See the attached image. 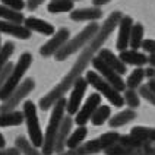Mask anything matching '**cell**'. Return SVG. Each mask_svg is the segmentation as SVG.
I'll list each match as a JSON object with an SVG mask.
<instances>
[{
  "mask_svg": "<svg viewBox=\"0 0 155 155\" xmlns=\"http://www.w3.org/2000/svg\"><path fill=\"white\" fill-rule=\"evenodd\" d=\"M124 16L120 10H114L110 16L107 18L103 22V25L100 26V31L97 32L94 38L85 45L84 51L79 54L78 60L75 61V64L72 66V69L68 72V75L61 79V82L59 85H56L51 91L47 95H44L43 98L40 100V108L47 111L50 110L54 104L57 103L60 98L64 97V94L73 88L75 82H76L79 78H82L81 75L85 72V69L88 68L89 63H92V60L95 59V53L100 51L103 44L107 41V38L114 32V29L119 26L121 18Z\"/></svg>",
  "mask_w": 155,
  "mask_h": 155,
  "instance_id": "1",
  "label": "cell"
},
{
  "mask_svg": "<svg viewBox=\"0 0 155 155\" xmlns=\"http://www.w3.org/2000/svg\"><path fill=\"white\" fill-rule=\"evenodd\" d=\"M66 104H68V100L63 97V98H60L57 103L53 105L50 121H48V126H47L45 133H44V143H43L44 155H51L54 152L56 138H57V133L60 130L61 121H63L64 114H66Z\"/></svg>",
  "mask_w": 155,
  "mask_h": 155,
  "instance_id": "2",
  "label": "cell"
},
{
  "mask_svg": "<svg viewBox=\"0 0 155 155\" xmlns=\"http://www.w3.org/2000/svg\"><path fill=\"white\" fill-rule=\"evenodd\" d=\"M98 31H100V25H98L97 22H91V24L86 25L79 34L75 35L72 40H69L68 43L64 44L60 50L54 54V56H56L54 59H56L57 61L66 60V59L70 57L73 53H76L79 48H82L84 45H86V44L89 43L95 35H97Z\"/></svg>",
  "mask_w": 155,
  "mask_h": 155,
  "instance_id": "3",
  "label": "cell"
},
{
  "mask_svg": "<svg viewBox=\"0 0 155 155\" xmlns=\"http://www.w3.org/2000/svg\"><path fill=\"white\" fill-rule=\"evenodd\" d=\"M31 64H32V56H31L29 53H24V54L19 57V60H18V63L15 64V68L12 70L9 79L6 81L5 86H3L2 91H0V100H2V101H6L9 97L13 94V91L22 84L21 81H22V78H24V75L26 73V70L29 69Z\"/></svg>",
  "mask_w": 155,
  "mask_h": 155,
  "instance_id": "4",
  "label": "cell"
},
{
  "mask_svg": "<svg viewBox=\"0 0 155 155\" xmlns=\"http://www.w3.org/2000/svg\"><path fill=\"white\" fill-rule=\"evenodd\" d=\"M85 79L88 81L89 85L98 91V94L105 97L114 107H121V105L124 104L123 95H121L110 82H107L98 72H95V70H88L86 75H85Z\"/></svg>",
  "mask_w": 155,
  "mask_h": 155,
  "instance_id": "5",
  "label": "cell"
},
{
  "mask_svg": "<svg viewBox=\"0 0 155 155\" xmlns=\"http://www.w3.org/2000/svg\"><path fill=\"white\" fill-rule=\"evenodd\" d=\"M24 116L26 121V129H28V136L31 143L37 148H43L44 143V135L40 127L38 121V114H37V107L32 101H25L24 103Z\"/></svg>",
  "mask_w": 155,
  "mask_h": 155,
  "instance_id": "6",
  "label": "cell"
},
{
  "mask_svg": "<svg viewBox=\"0 0 155 155\" xmlns=\"http://www.w3.org/2000/svg\"><path fill=\"white\" fill-rule=\"evenodd\" d=\"M34 88H35V81L32 78H28L25 81H22V84L13 91V94L10 95L6 101H3V104L0 105V113L13 111L18 105L24 101V98L26 95L34 91Z\"/></svg>",
  "mask_w": 155,
  "mask_h": 155,
  "instance_id": "7",
  "label": "cell"
},
{
  "mask_svg": "<svg viewBox=\"0 0 155 155\" xmlns=\"http://www.w3.org/2000/svg\"><path fill=\"white\" fill-rule=\"evenodd\" d=\"M92 66H94L95 72H98L101 76L107 81V82H110L119 92H123V91H126L127 89V86H126V82L121 79V75H119L116 70H113L111 68H108L105 63H104L98 56L95 57L94 60H92Z\"/></svg>",
  "mask_w": 155,
  "mask_h": 155,
  "instance_id": "8",
  "label": "cell"
},
{
  "mask_svg": "<svg viewBox=\"0 0 155 155\" xmlns=\"http://www.w3.org/2000/svg\"><path fill=\"white\" fill-rule=\"evenodd\" d=\"M88 81L85 78H79L75 85L72 88V92H70V97L68 100V104H66V113L69 116H76V113L79 111V107L82 104V100H84V95L86 92V88H88Z\"/></svg>",
  "mask_w": 155,
  "mask_h": 155,
  "instance_id": "9",
  "label": "cell"
},
{
  "mask_svg": "<svg viewBox=\"0 0 155 155\" xmlns=\"http://www.w3.org/2000/svg\"><path fill=\"white\" fill-rule=\"evenodd\" d=\"M69 37H70L69 29H68V28H60V29L53 35L48 41H47V43L44 44V45H41L40 54H41L43 57L54 56V54L59 51L64 44L69 41Z\"/></svg>",
  "mask_w": 155,
  "mask_h": 155,
  "instance_id": "10",
  "label": "cell"
},
{
  "mask_svg": "<svg viewBox=\"0 0 155 155\" xmlns=\"http://www.w3.org/2000/svg\"><path fill=\"white\" fill-rule=\"evenodd\" d=\"M101 105V95L98 92L91 94L88 97V100L85 101V104L82 105V108H79V111L75 116V123L78 126H85L88 121L91 120L92 114L97 111V108Z\"/></svg>",
  "mask_w": 155,
  "mask_h": 155,
  "instance_id": "11",
  "label": "cell"
},
{
  "mask_svg": "<svg viewBox=\"0 0 155 155\" xmlns=\"http://www.w3.org/2000/svg\"><path fill=\"white\" fill-rule=\"evenodd\" d=\"M133 19L130 16H123L119 24V37H117V43L116 47L119 51H124L127 50L130 44V34H132V28H133Z\"/></svg>",
  "mask_w": 155,
  "mask_h": 155,
  "instance_id": "12",
  "label": "cell"
},
{
  "mask_svg": "<svg viewBox=\"0 0 155 155\" xmlns=\"http://www.w3.org/2000/svg\"><path fill=\"white\" fill-rule=\"evenodd\" d=\"M0 32L12 35L19 40H28V38H31V34H32L25 25L9 22V21H0Z\"/></svg>",
  "mask_w": 155,
  "mask_h": 155,
  "instance_id": "13",
  "label": "cell"
},
{
  "mask_svg": "<svg viewBox=\"0 0 155 155\" xmlns=\"http://www.w3.org/2000/svg\"><path fill=\"white\" fill-rule=\"evenodd\" d=\"M72 126H73V120L70 116H64V119L61 121L60 130L57 133V138H56V145H54V152L61 154L64 152V148H66V142L70 136V132H72Z\"/></svg>",
  "mask_w": 155,
  "mask_h": 155,
  "instance_id": "14",
  "label": "cell"
},
{
  "mask_svg": "<svg viewBox=\"0 0 155 155\" xmlns=\"http://www.w3.org/2000/svg\"><path fill=\"white\" fill-rule=\"evenodd\" d=\"M103 18V10L100 8H84V9H76L70 12V19L75 22H86V21H98Z\"/></svg>",
  "mask_w": 155,
  "mask_h": 155,
  "instance_id": "15",
  "label": "cell"
},
{
  "mask_svg": "<svg viewBox=\"0 0 155 155\" xmlns=\"http://www.w3.org/2000/svg\"><path fill=\"white\" fill-rule=\"evenodd\" d=\"M98 57H100L108 68H111L113 70H116L119 75H124V73H126V64H124V63L120 60V57L116 56L111 50L101 48V50L98 51Z\"/></svg>",
  "mask_w": 155,
  "mask_h": 155,
  "instance_id": "16",
  "label": "cell"
},
{
  "mask_svg": "<svg viewBox=\"0 0 155 155\" xmlns=\"http://www.w3.org/2000/svg\"><path fill=\"white\" fill-rule=\"evenodd\" d=\"M24 25H25L31 32L35 31V32H40V34H43V35H54L56 34L54 26H53L51 24L43 21V19H40V18H34V16L25 18Z\"/></svg>",
  "mask_w": 155,
  "mask_h": 155,
  "instance_id": "17",
  "label": "cell"
},
{
  "mask_svg": "<svg viewBox=\"0 0 155 155\" xmlns=\"http://www.w3.org/2000/svg\"><path fill=\"white\" fill-rule=\"evenodd\" d=\"M101 151H104V149L101 147L100 139H92V140L82 143L81 147L75 148V149H69V151H64V152L57 155H95L98 152H101Z\"/></svg>",
  "mask_w": 155,
  "mask_h": 155,
  "instance_id": "18",
  "label": "cell"
},
{
  "mask_svg": "<svg viewBox=\"0 0 155 155\" xmlns=\"http://www.w3.org/2000/svg\"><path fill=\"white\" fill-rule=\"evenodd\" d=\"M120 60L124 64H132V66H136V68H142L143 64H147L149 61V57L143 53H139L138 50H124L119 54Z\"/></svg>",
  "mask_w": 155,
  "mask_h": 155,
  "instance_id": "19",
  "label": "cell"
},
{
  "mask_svg": "<svg viewBox=\"0 0 155 155\" xmlns=\"http://www.w3.org/2000/svg\"><path fill=\"white\" fill-rule=\"evenodd\" d=\"M25 120L24 111H8L0 113V127H9V126H19Z\"/></svg>",
  "mask_w": 155,
  "mask_h": 155,
  "instance_id": "20",
  "label": "cell"
},
{
  "mask_svg": "<svg viewBox=\"0 0 155 155\" xmlns=\"http://www.w3.org/2000/svg\"><path fill=\"white\" fill-rule=\"evenodd\" d=\"M130 135L142 140L143 143L152 145L155 143V127H145V126H136L130 130Z\"/></svg>",
  "mask_w": 155,
  "mask_h": 155,
  "instance_id": "21",
  "label": "cell"
},
{
  "mask_svg": "<svg viewBox=\"0 0 155 155\" xmlns=\"http://www.w3.org/2000/svg\"><path fill=\"white\" fill-rule=\"evenodd\" d=\"M135 119H136V111L132 108H127V110H123V111L114 114L108 120V124H110V127H120V126H124L126 123H130Z\"/></svg>",
  "mask_w": 155,
  "mask_h": 155,
  "instance_id": "22",
  "label": "cell"
},
{
  "mask_svg": "<svg viewBox=\"0 0 155 155\" xmlns=\"http://www.w3.org/2000/svg\"><path fill=\"white\" fill-rule=\"evenodd\" d=\"M86 135H88V129H86L85 126H78V129L70 133L69 139L66 142V148L68 149H75V148L81 147L82 142H84V139L86 138Z\"/></svg>",
  "mask_w": 155,
  "mask_h": 155,
  "instance_id": "23",
  "label": "cell"
},
{
  "mask_svg": "<svg viewBox=\"0 0 155 155\" xmlns=\"http://www.w3.org/2000/svg\"><path fill=\"white\" fill-rule=\"evenodd\" d=\"M15 148H18L21 151V154L24 155H44L43 152H40L37 147H34L31 143V140H28L24 136H18L15 140Z\"/></svg>",
  "mask_w": 155,
  "mask_h": 155,
  "instance_id": "24",
  "label": "cell"
},
{
  "mask_svg": "<svg viewBox=\"0 0 155 155\" xmlns=\"http://www.w3.org/2000/svg\"><path fill=\"white\" fill-rule=\"evenodd\" d=\"M75 8V3L70 0H51L47 6L50 13H63V12H72Z\"/></svg>",
  "mask_w": 155,
  "mask_h": 155,
  "instance_id": "25",
  "label": "cell"
},
{
  "mask_svg": "<svg viewBox=\"0 0 155 155\" xmlns=\"http://www.w3.org/2000/svg\"><path fill=\"white\" fill-rule=\"evenodd\" d=\"M110 116H111V108H110L108 105H100V107L97 108V111L92 114L91 123H92L94 126H101V124H104L108 119H111Z\"/></svg>",
  "mask_w": 155,
  "mask_h": 155,
  "instance_id": "26",
  "label": "cell"
},
{
  "mask_svg": "<svg viewBox=\"0 0 155 155\" xmlns=\"http://www.w3.org/2000/svg\"><path fill=\"white\" fill-rule=\"evenodd\" d=\"M0 18L3 21H9V22H15V24H22L25 21V18L22 15V12H16L12 10L5 5H0Z\"/></svg>",
  "mask_w": 155,
  "mask_h": 155,
  "instance_id": "27",
  "label": "cell"
},
{
  "mask_svg": "<svg viewBox=\"0 0 155 155\" xmlns=\"http://www.w3.org/2000/svg\"><path fill=\"white\" fill-rule=\"evenodd\" d=\"M143 26L140 24H135L133 28H132V34H130V47L132 50H138L142 47L143 44Z\"/></svg>",
  "mask_w": 155,
  "mask_h": 155,
  "instance_id": "28",
  "label": "cell"
},
{
  "mask_svg": "<svg viewBox=\"0 0 155 155\" xmlns=\"http://www.w3.org/2000/svg\"><path fill=\"white\" fill-rule=\"evenodd\" d=\"M145 75H147V70L142 69V68H138V69L133 70V72L130 73V76L127 78V81H126L127 89H136V88H140V84H142V81H143Z\"/></svg>",
  "mask_w": 155,
  "mask_h": 155,
  "instance_id": "29",
  "label": "cell"
},
{
  "mask_svg": "<svg viewBox=\"0 0 155 155\" xmlns=\"http://www.w3.org/2000/svg\"><path fill=\"white\" fill-rule=\"evenodd\" d=\"M120 142L121 145H124V147L130 148V149H135V151H138V149H142V148L145 147H149L148 143H143L142 140H139L138 138H135V136H132V135H121L120 136Z\"/></svg>",
  "mask_w": 155,
  "mask_h": 155,
  "instance_id": "30",
  "label": "cell"
},
{
  "mask_svg": "<svg viewBox=\"0 0 155 155\" xmlns=\"http://www.w3.org/2000/svg\"><path fill=\"white\" fill-rule=\"evenodd\" d=\"M120 136L117 132H107V133H103L101 136H100V142H101V147L105 151L107 148L113 147V145H116V143H119V140H120Z\"/></svg>",
  "mask_w": 155,
  "mask_h": 155,
  "instance_id": "31",
  "label": "cell"
},
{
  "mask_svg": "<svg viewBox=\"0 0 155 155\" xmlns=\"http://www.w3.org/2000/svg\"><path fill=\"white\" fill-rule=\"evenodd\" d=\"M140 95L139 92H136L135 89H126L124 91V95H123V98H124V103L129 105V108H138L139 105H140V98H139Z\"/></svg>",
  "mask_w": 155,
  "mask_h": 155,
  "instance_id": "32",
  "label": "cell"
},
{
  "mask_svg": "<svg viewBox=\"0 0 155 155\" xmlns=\"http://www.w3.org/2000/svg\"><path fill=\"white\" fill-rule=\"evenodd\" d=\"M15 51V44L13 43H6L2 48V53H0V72L6 68V64L9 63V57L12 56V53Z\"/></svg>",
  "mask_w": 155,
  "mask_h": 155,
  "instance_id": "33",
  "label": "cell"
},
{
  "mask_svg": "<svg viewBox=\"0 0 155 155\" xmlns=\"http://www.w3.org/2000/svg\"><path fill=\"white\" fill-rule=\"evenodd\" d=\"M135 152H136L135 149H130V148L124 147V145H121L120 142L110 148H107V149L104 151L105 155H132V154H135Z\"/></svg>",
  "mask_w": 155,
  "mask_h": 155,
  "instance_id": "34",
  "label": "cell"
},
{
  "mask_svg": "<svg viewBox=\"0 0 155 155\" xmlns=\"http://www.w3.org/2000/svg\"><path fill=\"white\" fill-rule=\"evenodd\" d=\"M139 95H140L143 100H147L149 104L155 105V92L149 88V85H140V88H139Z\"/></svg>",
  "mask_w": 155,
  "mask_h": 155,
  "instance_id": "35",
  "label": "cell"
},
{
  "mask_svg": "<svg viewBox=\"0 0 155 155\" xmlns=\"http://www.w3.org/2000/svg\"><path fill=\"white\" fill-rule=\"evenodd\" d=\"M0 2H2V5L8 6L12 10H16V12H21L26 6V3L24 0H0Z\"/></svg>",
  "mask_w": 155,
  "mask_h": 155,
  "instance_id": "36",
  "label": "cell"
},
{
  "mask_svg": "<svg viewBox=\"0 0 155 155\" xmlns=\"http://www.w3.org/2000/svg\"><path fill=\"white\" fill-rule=\"evenodd\" d=\"M13 68H15V64H12V63L9 61L8 64H6V68H5V69L0 72V91H2V88L5 86L6 81L9 79V76H10V73H12Z\"/></svg>",
  "mask_w": 155,
  "mask_h": 155,
  "instance_id": "37",
  "label": "cell"
},
{
  "mask_svg": "<svg viewBox=\"0 0 155 155\" xmlns=\"http://www.w3.org/2000/svg\"><path fill=\"white\" fill-rule=\"evenodd\" d=\"M142 48L151 56H155V40H145L142 44Z\"/></svg>",
  "mask_w": 155,
  "mask_h": 155,
  "instance_id": "38",
  "label": "cell"
},
{
  "mask_svg": "<svg viewBox=\"0 0 155 155\" xmlns=\"http://www.w3.org/2000/svg\"><path fill=\"white\" fill-rule=\"evenodd\" d=\"M132 155H155V147H152V145L145 147V148H142V149H138L135 154H132Z\"/></svg>",
  "mask_w": 155,
  "mask_h": 155,
  "instance_id": "39",
  "label": "cell"
},
{
  "mask_svg": "<svg viewBox=\"0 0 155 155\" xmlns=\"http://www.w3.org/2000/svg\"><path fill=\"white\" fill-rule=\"evenodd\" d=\"M0 155H21V151L18 148H2Z\"/></svg>",
  "mask_w": 155,
  "mask_h": 155,
  "instance_id": "40",
  "label": "cell"
},
{
  "mask_svg": "<svg viewBox=\"0 0 155 155\" xmlns=\"http://www.w3.org/2000/svg\"><path fill=\"white\" fill-rule=\"evenodd\" d=\"M44 0H28L26 2V8L29 9V10H35V9L38 8L40 5H43Z\"/></svg>",
  "mask_w": 155,
  "mask_h": 155,
  "instance_id": "41",
  "label": "cell"
},
{
  "mask_svg": "<svg viewBox=\"0 0 155 155\" xmlns=\"http://www.w3.org/2000/svg\"><path fill=\"white\" fill-rule=\"evenodd\" d=\"M108 2H111V0H92L94 6H97V8H100V6H103V5H107Z\"/></svg>",
  "mask_w": 155,
  "mask_h": 155,
  "instance_id": "42",
  "label": "cell"
},
{
  "mask_svg": "<svg viewBox=\"0 0 155 155\" xmlns=\"http://www.w3.org/2000/svg\"><path fill=\"white\" fill-rule=\"evenodd\" d=\"M147 76L149 79H155V68H151V69L147 70Z\"/></svg>",
  "mask_w": 155,
  "mask_h": 155,
  "instance_id": "43",
  "label": "cell"
},
{
  "mask_svg": "<svg viewBox=\"0 0 155 155\" xmlns=\"http://www.w3.org/2000/svg\"><path fill=\"white\" fill-rule=\"evenodd\" d=\"M5 147H6V140H5V138H3V135L0 133V149L5 148Z\"/></svg>",
  "mask_w": 155,
  "mask_h": 155,
  "instance_id": "44",
  "label": "cell"
},
{
  "mask_svg": "<svg viewBox=\"0 0 155 155\" xmlns=\"http://www.w3.org/2000/svg\"><path fill=\"white\" fill-rule=\"evenodd\" d=\"M148 85H149V88H151V89H152V91L155 92V79H149Z\"/></svg>",
  "mask_w": 155,
  "mask_h": 155,
  "instance_id": "45",
  "label": "cell"
},
{
  "mask_svg": "<svg viewBox=\"0 0 155 155\" xmlns=\"http://www.w3.org/2000/svg\"><path fill=\"white\" fill-rule=\"evenodd\" d=\"M149 64L155 68V56H149Z\"/></svg>",
  "mask_w": 155,
  "mask_h": 155,
  "instance_id": "46",
  "label": "cell"
},
{
  "mask_svg": "<svg viewBox=\"0 0 155 155\" xmlns=\"http://www.w3.org/2000/svg\"><path fill=\"white\" fill-rule=\"evenodd\" d=\"M2 48H3V45H2V40H0V53H2Z\"/></svg>",
  "mask_w": 155,
  "mask_h": 155,
  "instance_id": "47",
  "label": "cell"
},
{
  "mask_svg": "<svg viewBox=\"0 0 155 155\" xmlns=\"http://www.w3.org/2000/svg\"><path fill=\"white\" fill-rule=\"evenodd\" d=\"M70 2H76V0H70Z\"/></svg>",
  "mask_w": 155,
  "mask_h": 155,
  "instance_id": "48",
  "label": "cell"
}]
</instances>
